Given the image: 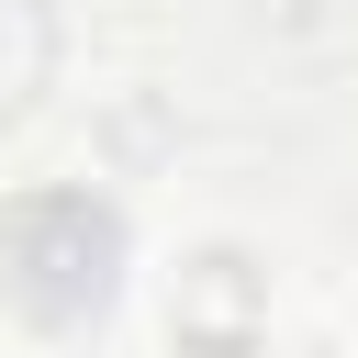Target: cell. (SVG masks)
Listing matches in <instances>:
<instances>
[{"label": "cell", "mask_w": 358, "mask_h": 358, "mask_svg": "<svg viewBox=\"0 0 358 358\" xmlns=\"http://www.w3.org/2000/svg\"><path fill=\"white\" fill-rule=\"evenodd\" d=\"M112 213L101 201H78L67 190V246H45V224L34 213H11V235H0V268H11V291L56 324V313H78V302H101V280H112Z\"/></svg>", "instance_id": "obj_1"}]
</instances>
